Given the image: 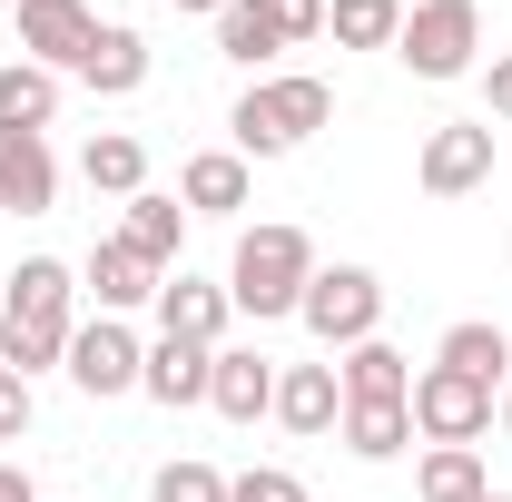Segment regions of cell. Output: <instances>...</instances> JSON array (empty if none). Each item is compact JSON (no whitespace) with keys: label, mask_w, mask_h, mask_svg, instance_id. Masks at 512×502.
Here are the masks:
<instances>
[{"label":"cell","mask_w":512,"mask_h":502,"mask_svg":"<svg viewBox=\"0 0 512 502\" xmlns=\"http://www.w3.org/2000/svg\"><path fill=\"white\" fill-rule=\"evenodd\" d=\"M79 276L60 256H20L10 266V296H0V365L10 375H40V365H69V335H79Z\"/></svg>","instance_id":"6da1fadb"},{"label":"cell","mask_w":512,"mask_h":502,"mask_svg":"<svg viewBox=\"0 0 512 502\" xmlns=\"http://www.w3.org/2000/svg\"><path fill=\"white\" fill-rule=\"evenodd\" d=\"M306 286H316V237H306V227L276 217V227H247V237H237V266H227V306L237 315H256V325H266V315H296Z\"/></svg>","instance_id":"7a4b0ae2"},{"label":"cell","mask_w":512,"mask_h":502,"mask_svg":"<svg viewBox=\"0 0 512 502\" xmlns=\"http://www.w3.org/2000/svg\"><path fill=\"white\" fill-rule=\"evenodd\" d=\"M325 119H335V89H325V79H256L227 128H237V158H286V148H306Z\"/></svg>","instance_id":"3957f363"},{"label":"cell","mask_w":512,"mask_h":502,"mask_svg":"<svg viewBox=\"0 0 512 502\" xmlns=\"http://www.w3.org/2000/svg\"><path fill=\"white\" fill-rule=\"evenodd\" d=\"M473 50H483V0H414L394 30V60L414 79H463Z\"/></svg>","instance_id":"277c9868"},{"label":"cell","mask_w":512,"mask_h":502,"mask_svg":"<svg viewBox=\"0 0 512 502\" xmlns=\"http://www.w3.org/2000/svg\"><path fill=\"white\" fill-rule=\"evenodd\" d=\"M404 414H414L424 443H483V434H493V384L453 375V365H424L414 394H404Z\"/></svg>","instance_id":"5b68a950"},{"label":"cell","mask_w":512,"mask_h":502,"mask_svg":"<svg viewBox=\"0 0 512 502\" xmlns=\"http://www.w3.org/2000/svg\"><path fill=\"white\" fill-rule=\"evenodd\" d=\"M296 315H306L316 345L345 355V345H365V335L384 325V286L365 276V266H316V286H306V306H296Z\"/></svg>","instance_id":"8992f818"},{"label":"cell","mask_w":512,"mask_h":502,"mask_svg":"<svg viewBox=\"0 0 512 502\" xmlns=\"http://www.w3.org/2000/svg\"><path fill=\"white\" fill-rule=\"evenodd\" d=\"M138 365H148V345L128 335V315H89V325L69 335V365H60V375L79 384V394H128Z\"/></svg>","instance_id":"52a82bcc"},{"label":"cell","mask_w":512,"mask_h":502,"mask_svg":"<svg viewBox=\"0 0 512 502\" xmlns=\"http://www.w3.org/2000/svg\"><path fill=\"white\" fill-rule=\"evenodd\" d=\"M414 178H424V197H473L483 178H493V119H453L424 138V158H414Z\"/></svg>","instance_id":"ba28073f"},{"label":"cell","mask_w":512,"mask_h":502,"mask_svg":"<svg viewBox=\"0 0 512 502\" xmlns=\"http://www.w3.org/2000/svg\"><path fill=\"white\" fill-rule=\"evenodd\" d=\"M89 40H99V10H89V0H20V60L79 69Z\"/></svg>","instance_id":"9c48e42d"},{"label":"cell","mask_w":512,"mask_h":502,"mask_svg":"<svg viewBox=\"0 0 512 502\" xmlns=\"http://www.w3.org/2000/svg\"><path fill=\"white\" fill-rule=\"evenodd\" d=\"M0 207H20V217L60 207V158H50L40 128H0Z\"/></svg>","instance_id":"30bf717a"},{"label":"cell","mask_w":512,"mask_h":502,"mask_svg":"<svg viewBox=\"0 0 512 502\" xmlns=\"http://www.w3.org/2000/svg\"><path fill=\"white\" fill-rule=\"evenodd\" d=\"M207 375H217V345L158 335V345H148V365H138V394H148V404H168V414H188V404H207Z\"/></svg>","instance_id":"8fae6325"},{"label":"cell","mask_w":512,"mask_h":502,"mask_svg":"<svg viewBox=\"0 0 512 502\" xmlns=\"http://www.w3.org/2000/svg\"><path fill=\"white\" fill-rule=\"evenodd\" d=\"M158 286H168V276L128 247V237H99V247H89V296H99V315H138V306H158Z\"/></svg>","instance_id":"7c38bea8"},{"label":"cell","mask_w":512,"mask_h":502,"mask_svg":"<svg viewBox=\"0 0 512 502\" xmlns=\"http://www.w3.org/2000/svg\"><path fill=\"white\" fill-rule=\"evenodd\" d=\"M207 404H217L227 424H256V414H276V365H266L256 345H217V375H207Z\"/></svg>","instance_id":"4fadbf2b"},{"label":"cell","mask_w":512,"mask_h":502,"mask_svg":"<svg viewBox=\"0 0 512 502\" xmlns=\"http://www.w3.org/2000/svg\"><path fill=\"white\" fill-rule=\"evenodd\" d=\"M276 424H286V434H335V424H345L335 365H286V375H276Z\"/></svg>","instance_id":"5bb4252c"},{"label":"cell","mask_w":512,"mask_h":502,"mask_svg":"<svg viewBox=\"0 0 512 502\" xmlns=\"http://www.w3.org/2000/svg\"><path fill=\"white\" fill-rule=\"evenodd\" d=\"M247 197H256V178H247L237 148H197L188 168H178V207H197V217H237Z\"/></svg>","instance_id":"9a60e30c"},{"label":"cell","mask_w":512,"mask_h":502,"mask_svg":"<svg viewBox=\"0 0 512 502\" xmlns=\"http://www.w3.org/2000/svg\"><path fill=\"white\" fill-rule=\"evenodd\" d=\"M227 286H207V276H188V266H178V276H168V286H158V335H188V345H217V335H227Z\"/></svg>","instance_id":"2e32d148"},{"label":"cell","mask_w":512,"mask_h":502,"mask_svg":"<svg viewBox=\"0 0 512 502\" xmlns=\"http://www.w3.org/2000/svg\"><path fill=\"white\" fill-rule=\"evenodd\" d=\"M335 384H345V404H404V394H414V375H404V355H394L384 335H365V345H345V365H335Z\"/></svg>","instance_id":"e0dca14e"},{"label":"cell","mask_w":512,"mask_h":502,"mask_svg":"<svg viewBox=\"0 0 512 502\" xmlns=\"http://www.w3.org/2000/svg\"><path fill=\"white\" fill-rule=\"evenodd\" d=\"M79 79H89L99 99H128V89H148V40H138V30H119V20H109V30L89 40V60H79Z\"/></svg>","instance_id":"ac0fdd59"},{"label":"cell","mask_w":512,"mask_h":502,"mask_svg":"<svg viewBox=\"0 0 512 502\" xmlns=\"http://www.w3.org/2000/svg\"><path fill=\"white\" fill-rule=\"evenodd\" d=\"M128 247L148 256V266H158V276H168V266H178V247H188V207H178V197H128V227H119Z\"/></svg>","instance_id":"d6986e66"},{"label":"cell","mask_w":512,"mask_h":502,"mask_svg":"<svg viewBox=\"0 0 512 502\" xmlns=\"http://www.w3.org/2000/svg\"><path fill=\"white\" fill-rule=\"evenodd\" d=\"M50 119H60V69L0 60V128H50Z\"/></svg>","instance_id":"ffe728a7"},{"label":"cell","mask_w":512,"mask_h":502,"mask_svg":"<svg viewBox=\"0 0 512 502\" xmlns=\"http://www.w3.org/2000/svg\"><path fill=\"white\" fill-rule=\"evenodd\" d=\"M434 365H453V375H473V384H503V365H512V335H503V325H483V315H463V325H444Z\"/></svg>","instance_id":"44dd1931"},{"label":"cell","mask_w":512,"mask_h":502,"mask_svg":"<svg viewBox=\"0 0 512 502\" xmlns=\"http://www.w3.org/2000/svg\"><path fill=\"white\" fill-rule=\"evenodd\" d=\"M79 178H89L99 197H138L148 188V148H138L128 128H99V138L79 148Z\"/></svg>","instance_id":"7402d4cb"},{"label":"cell","mask_w":512,"mask_h":502,"mask_svg":"<svg viewBox=\"0 0 512 502\" xmlns=\"http://www.w3.org/2000/svg\"><path fill=\"white\" fill-rule=\"evenodd\" d=\"M414 493L424 502H483L493 483H483V453L473 443H434L424 463H414Z\"/></svg>","instance_id":"603a6c76"},{"label":"cell","mask_w":512,"mask_h":502,"mask_svg":"<svg viewBox=\"0 0 512 502\" xmlns=\"http://www.w3.org/2000/svg\"><path fill=\"white\" fill-rule=\"evenodd\" d=\"M404 443H414V414L404 404H345V453L355 463H394Z\"/></svg>","instance_id":"cb8c5ba5"},{"label":"cell","mask_w":512,"mask_h":502,"mask_svg":"<svg viewBox=\"0 0 512 502\" xmlns=\"http://www.w3.org/2000/svg\"><path fill=\"white\" fill-rule=\"evenodd\" d=\"M325 30H335V50H394L404 0H325Z\"/></svg>","instance_id":"d4e9b609"},{"label":"cell","mask_w":512,"mask_h":502,"mask_svg":"<svg viewBox=\"0 0 512 502\" xmlns=\"http://www.w3.org/2000/svg\"><path fill=\"white\" fill-rule=\"evenodd\" d=\"M276 50H286V40H276V30L256 20L247 0H227V10H217V60H237V69H266Z\"/></svg>","instance_id":"484cf974"},{"label":"cell","mask_w":512,"mask_h":502,"mask_svg":"<svg viewBox=\"0 0 512 502\" xmlns=\"http://www.w3.org/2000/svg\"><path fill=\"white\" fill-rule=\"evenodd\" d=\"M148 502H227V473L217 463H158Z\"/></svg>","instance_id":"4316f807"},{"label":"cell","mask_w":512,"mask_h":502,"mask_svg":"<svg viewBox=\"0 0 512 502\" xmlns=\"http://www.w3.org/2000/svg\"><path fill=\"white\" fill-rule=\"evenodd\" d=\"M247 10L286 40V50H296V40H325V0H247Z\"/></svg>","instance_id":"83f0119b"},{"label":"cell","mask_w":512,"mask_h":502,"mask_svg":"<svg viewBox=\"0 0 512 502\" xmlns=\"http://www.w3.org/2000/svg\"><path fill=\"white\" fill-rule=\"evenodd\" d=\"M227 502H306V483H296L286 463H256V473H237V483H227Z\"/></svg>","instance_id":"f1b7e54d"},{"label":"cell","mask_w":512,"mask_h":502,"mask_svg":"<svg viewBox=\"0 0 512 502\" xmlns=\"http://www.w3.org/2000/svg\"><path fill=\"white\" fill-rule=\"evenodd\" d=\"M30 414H40L30 375H10V365H0V443H20V434H30Z\"/></svg>","instance_id":"f546056e"},{"label":"cell","mask_w":512,"mask_h":502,"mask_svg":"<svg viewBox=\"0 0 512 502\" xmlns=\"http://www.w3.org/2000/svg\"><path fill=\"white\" fill-rule=\"evenodd\" d=\"M483 119H512V50L483 69Z\"/></svg>","instance_id":"4dcf8cb0"},{"label":"cell","mask_w":512,"mask_h":502,"mask_svg":"<svg viewBox=\"0 0 512 502\" xmlns=\"http://www.w3.org/2000/svg\"><path fill=\"white\" fill-rule=\"evenodd\" d=\"M0 502H40V493H30V473H20V463H0Z\"/></svg>","instance_id":"1f68e13d"},{"label":"cell","mask_w":512,"mask_h":502,"mask_svg":"<svg viewBox=\"0 0 512 502\" xmlns=\"http://www.w3.org/2000/svg\"><path fill=\"white\" fill-rule=\"evenodd\" d=\"M168 10H227V0H168Z\"/></svg>","instance_id":"d6a6232c"},{"label":"cell","mask_w":512,"mask_h":502,"mask_svg":"<svg viewBox=\"0 0 512 502\" xmlns=\"http://www.w3.org/2000/svg\"><path fill=\"white\" fill-rule=\"evenodd\" d=\"M493 414H503V434H512V384H503V404H493Z\"/></svg>","instance_id":"836d02e7"},{"label":"cell","mask_w":512,"mask_h":502,"mask_svg":"<svg viewBox=\"0 0 512 502\" xmlns=\"http://www.w3.org/2000/svg\"><path fill=\"white\" fill-rule=\"evenodd\" d=\"M483 502H512V493H483Z\"/></svg>","instance_id":"e575fe53"},{"label":"cell","mask_w":512,"mask_h":502,"mask_svg":"<svg viewBox=\"0 0 512 502\" xmlns=\"http://www.w3.org/2000/svg\"><path fill=\"white\" fill-rule=\"evenodd\" d=\"M0 10H20V0H0Z\"/></svg>","instance_id":"d590c367"}]
</instances>
